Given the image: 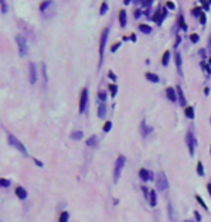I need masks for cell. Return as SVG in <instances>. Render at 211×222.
Listing matches in <instances>:
<instances>
[{
	"instance_id": "obj_13",
	"label": "cell",
	"mask_w": 211,
	"mask_h": 222,
	"mask_svg": "<svg viewBox=\"0 0 211 222\" xmlns=\"http://www.w3.org/2000/svg\"><path fill=\"white\" fill-rule=\"evenodd\" d=\"M167 95L171 101H177V98H178V95H175V89L172 87H168L167 88Z\"/></svg>"
},
{
	"instance_id": "obj_20",
	"label": "cell",
	"mask_w": 211,
	"mask_h": 222,
	"mask_svg": "<svg viewBox=\"0 0 211 222\" xmlns=\"http://www.w3.org/2000/svg\"><path fill=\"white\" fill-rule=\"evenodd\" d=\"M175 64H177V67H178V72H179V75H183V69H181V55H179L178 52L175 54Z\"/></svg>"
},
{
	"instance_id": "obj_37",
	"label": "cell",
	"mask_w": 211,
	"mask_h": 222,
	"mask_svg": "<svg viewBox=\"0 0 211 222\" xmlns=\"http://www.w3.org/2000/svg\"><path fill=\"white\" fill-rule=\"evenodd\" d=\"M167 7L168 9H175V5H174L172 2H167Z\"/></svg>"
},
{
	"instance_id": "obj_41",
	"label": "cell",
	"mask_w": 211,
	"mask_h": 222,
	"mask_svg": "<svg viewBox=\"0 0 211 222\" xmlns=\"http://www.w3.org/2000/svg\"><path fill=\"white\" fill-rule=\"evenodd\" d=\"M207 190H208V193H210V196H211V185L210 183L207 185Z\"/></svg>"
},
{
	"instance_id": "obj_11",
	"label": "cell",
	"mask_w": 211,
	"mask_h": 222,
	"mask_svg": "<svg viewBox=\"0 0 211 222\" xmlns=\"http://www.w3.org/2000/svg\"><path fill=\"white\" fill-rule=\"evenodd\" d=\"M139 178L142 179V180H151V179L154 178V175L149 173L146 169H141L139 170Z\"/></svg>"
},
{
	"instance_id": "obj_38",
	"label": "cell",
	"mask_w": 211,
	"mask_h": 222,
	"mask_svg": "<svg viewBox=\"0 0 211 222\" xmlns=\"http://www.w3.org/2000/svg\"><path fill=\"white\" fill-rule=\"evenodd\" d=\"M119 46H121V43H119V42H118V43H115L114 46H112V49H111V50H112V52H116V49H118Z\"/></svg>"
},
{
	"instance_id": "obj_4",
	"label": "cell",
	"mask_w": 211,
	"mask_h": 222,
	"mask_svg": "<svg viewBox=\"0 0 211 222\" xmlns=\"http://www.w3.org/2000/svg\"><path fill=\"white\" fill-rule=\"evenodd\" d=\"M16 43H17V48H19V55L20 56H26L27 55V42H26V38H23L22 35H17L16 36Z\"/></svg>"
},
{
	"instance_id": "obj_21",
	"label": "cell",
	"mask_w": 211,
	"mask_h": 222,
	"mask_svg": "<svg viewBox=\"0 0 211 222\" xmlns=\"http://www.w3.org/2000/svg\"><path fill=\"white\" fill-rule=\"evenodd\" d=\"M86 144L88 146H96L98 144V137H96V136H91V137L88 139Z\"/></svg>"
},
{
	"instance_id": "obj_43",
	"label": "cell",
	"mask_w": 211,
	"mask_h": 222,
	"mask_svg": "<svg viewBox=\"0 0 211 222\" xmlns=\"http://www.w3.org/2000/svg\"><path fill=\"white\" fill-rule=\"evenodd\" d=\"M210 153H211V149H210Z\"/></svg>"
},
{
	"instance_id": "obj_29",
	"label": "cell",
	"mask_w": 211,
	"mask_h": 222,
	"mask_svg": "<svg viewBox=\"0 0 211 222\" xmlns=\"http://www.w3.org/2000/svg\"><path fill=\"white\" fill-rule=\"evenodd\" d=\"M178 22H179V26H181V29H183V30H187V28H188V26H187V23L184 22V17L179 16L178 17Z\"/></svg>"
},
{
	"instance_id": "obj_14",
	"label": "cell",
	"mask_w": 211,
	"mask_h": 222,
	"mask_svg": "<svg viewBox=\"0 0 211 222\" xmlns=\"http://www.w3.org/2000/svg\"><path fill=\"white\" fill-rule=\"evenodd\" d=\"M119 25H121V28L126 26V13H125V10L119 12Z\"/></svg>"
},
{
	"instance_id": "obj_10",
	"label": "cell",
	"mask_w": 211,
	"mask_h": 222,
	"mask_svg": "<svg viewBox=\"0 0 211 222\" xmlns=\"http://www.w3.org/2000/svg\"><path fill=\"white\" fill-rule=\"evenodd\" d=\"M15 193H16V196L19 198V199H26L27 198V192H26V189L22 188V186H17L16 190H15Z\"/></svg>"
},
{
	"instance_id": "obj_35",
	"label": "cell",
	"mask_w": 211,
	"mask_h": 222,
	"mask_svg": "<svg viewBox=\"0 0 211 222\" xmlns=\"http://www.w3.org/2000/svg\"><path fill=\"white\" fill-rule=\"evenodd\" d=\"M99 100H101V101H105V100H106V94H105L103 91H101V92H99Z\"/></svg>"
},
{
	"instance_id": "obj_24",
	"label": "cell",
	"mask_w": 211,
	"mask_h": 222,
	"mask_svg": "<svg viewBox=\"0 0 211 222\" xmlns=\"http://www.w3.org/2000/svg\"><path fill=\"white\" fill-rule=\"evenodd\" d=\"M168 62H169V52L165 50V52H164V55H162V65H164V67H167Z\"/></svg>"
},
{
	"instance_id": "obj_22",
	"label": "cell",
	"mask_w": 211,
	"mask_h": 222,
	"mask_svg": "<svg viewBox=\"0 0 211 222\" xmlns=\"http://www.w3.org/2000/svg\"><path fill=\"white\" fill-rule=\"evenodd\" d=\"M83 137V133L82 131H73V133L70 134V139L72 140H79Z\"/></svg>"
},
{
	"instance_id": "obj_3",
	"label": "cell",
	"mask_w": 211,
	"mask_h": 222,
	"mask_svg": "<svg viewBox=\"0 0 211 222\" xmlns=\"http://www.w3.org/2000/svg\"><path fill=\"white\" fill-rule=\"evenodd\" d=\"M108 33L109 29H103L102 35H101V42H99V67L102 65L103 61V52H105V45H106V39H108Z\"/></svg>"
},
{
	"instance_id": "obj_12",
	"label": "cell",
	"mask_w": 211,
	"mask_h": 222,
	"mask_svg": "<svg viewBox=\"0 0 211 222\" xmlns=\"http://www.w3.org/2000/svg\"><path fill=\"white\" fill-rule=\"evenodd\" d=\"M177 92H178V100H179V104L183 107H185L187 106V101H185V95H184V92H183V89H181V87H177Z\"/></svg>"
},
{
	"instance_id": "obj_16",
	"label": "cell",
	"mask_w": 211,
	"mask_h": 222,
	"mask_svg": "<svg viewBox=\"0 0 211 222\" xmlns=\"http://www.w3.org/2000/svg\"><path fill=\"white\" fill-rule=\"evenodd\" d=\"M145 78L148 79V81H151V82H158V81H159L158 75H155V74H152V72H146Z\"/></svg>"
},
{
	"instance_id": "obj_7",
	"label": "cell",
	"mask_w": 211,
	"mask_h": 222,
	"mask_svg": "<svg viewBox=\"0 0 211 222\" xmlns=\"http://www.w3.org/2000/svg\"><path fill=\"white\" fill-rule=\"evenodd\" d=\"M88 104V89L83 88L81 92V100H79V113H83Z\"/></svg>"
},
{
	"instance_id": "obj_2",
	"label": "cell",
	"mask_w": 211,
	"mask_h": 222,
	"mask_svg": "<svg viewBox=\"0 0 211 222\" xmlns=\"http://www.w3.org/2000/svg\"><path fill=\"white\" fill-rule=\"evenodd\" d=\"M7 141H9V144L10 146H13L15 149L17 150V151H20L23 156H27V150H26V147L23 146V143L20 141V140H17L13 134H9L7 136Z\"/></svg>"
},
{
	"instance_id": "obj_28",
	"label": "cell",
	"mask_w": 211,
	"mask_h": 222,
	"mask_svg": "<svg viewBox=\"0 0 211 222\" xmlns=\"http://www.w3.org/2000/svg\"><path fill=\"white\" fill-rule=\"evenodd\" d=\"M9 185H10V180L0 178V188H9Z\"/></svg>"
},
{
	"instance_id": "obj_30",
	"label": "cell",
	"mask_w": 211,
	"mask_h": 222,
	"mask_svg": "<svg viewBox=\"0 0 211 222\" xmlns=\"http://www.w3.org/2000/svg\"><path fill=\"white\" fill-rule=\"evenodd\" d=\"M109 89H111V95L115 97V95H116V89H118L116 84H111V85H109Z\"/></svg>"
},
{
	"instance_id": "obj_9",
	"label": "cell",
	"mask_w": 211,
	"mask_h": 222,
	"mask_svg": "<svg viewBox=\"0 0 211 222\" xmlns=\"http://www.w3.org/2000/svg\"><path fill=\"white\" fill-rule=\"evenodd\" d=\"M165 16H167V10H165V7H159L158 12L155 13V16H152V19H154L157 23H161V20H162Z\"/></svg>"
},
{
	"instance_id": "obj_18",
	"label": "cell",
	"mask_w": 211,
	"mask_h": 222,
	"mask_svg": "<svg viewBox=\"0 0 211 222\" xmlns=\"http://www.w3.org/2000/svg\"><path fill=\"white\" fill-rule=\"evenodd\" d=\"M138 28H139V30L142 32V33H146V35H148V33H151V30H152L151 26H148V25H145V23H141V25L138 26Z\"/></svg>"
},
{
	"instance_id": "obj_5",
	"label": "cell",
	"mask_w": 211,
	"mask_h": 222,
	"mask_svg": "<svg viewBox=\"0 0 211 222\" xmlns=\"http://www.w3.org/2000/svg\"><path fill=\"white\" fill-rule=\"evenodd\" d=\"M185 141H187V146H188V149H189V154L194 156V150H195V144H197V140H195L194 134H193V131H191V130H188V131H187Z\"/></svg>"
},
{
	"instance_id": "obj_23",
	"label": "cell",
	"mask_w": 211,
	"mask_h": 222,
	"mask_svg": "<svg viewBox=\"0 0 211 222\" xmlns=\"http://www.w3.org/2000/svg\"><path fill=\"white\" fill-rule=\"evenodd\" d=\"M52 3H53V2H50V0H48V2H42V3H40V6H39V9L43 12V10H46V9H48L49 6H52Z\"/></svg>"
},
{
	"instance_id": "obj_33",
	"label": "cell",
	"mask_w": 211,
	"mask_h": 222,
	"mask_svg": "<svg viewBox=\"0 0 211 222\" xmlns=\"http://www.w3.org/2000/svg\"><path fill=\"white\" fill-rule=\"evenodd\" d=\"M0 6H2V13H6L7 12V3L5 0H0Z\"/></svg>"
},
{
	"instance_id": "obj_19",
	"label": "cell",
	"mask_w": 211,
	"mask_h": 222,
	"mask_svg": "<svg viewBox=\"0 0 211 222\" xmlns=\"http://www.w3.org/2000/svg\"><path fill=\"white\" fill-rule=\"evenodd\" d=\"M185 116H187V118L193 120V118H194V108H193V107H189V106L185 107Z\"/></svg>"
},
{
	"instance_id": "obj_32",
	"label": "cell",
	"mask_w": 211,
	"mask_h": 222,
	"mask_svg": "<svg viewBox=\"0 0 211 222\" xmlns=\"http://www.w3.org/2000/svg\"><path fill=\"white\" fill-rule=\"evenodd\" d=\"M195 199H197V202H198V203H200V205L203 206L204 209H207V205L204 203V200H203V198H201V196H198V195H197V196H195Z\"/></svg>"
},
{
	"instance_id": "obj_36",
	"label": "cell",
	"mask_w": 211,
	"mask_h": 222,
	"mask_svg": "<svg viewBox=\"0 0 211 222\" xmlns=\"http://www.w3.org/2000/svg\"><path fill=\"white\" fill-rule=\"evenodd\" d=\"M200 22H201V25H206V15L204 13L200 16Z\"/></svg>"
},
{
	"instance_id": "obj_15",
	"label": "cell",
	"mask_w": 211,
	"mask_h": 222,
	"mask_svg": "<svg viewBox=\"0 0 211 222\" xmlns=\"http://www.w3.org/2000/svg\"><path fill=\"white\" fill-rule=\"evenodd\" d=\"M149 205H151V206L157 205V192H155L154 189L149 192Z\"/></svg>"
},
{
	"instance_id": "obj_31",
	"label": "cell",
	"mask_w": 211,
	"mask_h": 222,
	"mask_svg": "<svg viewBox=\"0 0 211 222\" xmlns=\"http://www.w3.org/2000/svg\"><path fill=\"white\" fill-rule=\"evenodd\" d=\"M111 128H112V123L111 121H106L105 124H103V131H105V133L111 131Z\"/></svg>"
},
{
	"instance_id": "obj_8",
	"label": "cell",
	"mask_w": 211,
	"mask_h": 222,
	"mask_svg": "<svg viewBox=\"0 0 211 222\" xmlns=\"http://www.w3.org/2000/svg\"><path fill=\"white\" fill-rule=\"evenodd\" d=\"M29 81H30V84H36V81H38L35 64H30V65H29Z\"/></svg>"
},
{
	"instance_id": "obj_34",
	"label": "cell",
	"mask_w": 211,
	"mask_h": 222,
	"mask_svg": "<svg viewBox=\"0 0 211 222\" xmlns=\"http://www.w3.org/2000/svg\"><path fill=\"white\" fill-rule=\"evenodd\" d=\"M189 39H191V42H194V43H195V42H198V39H200V38H198V35H197V33H193L191 36H189Z\"/></svg>"
},
{
	"instance_id": "obj_25",
	"label": "cell",
	"mask_w": 211,
	"mask_h": 222,
	"mask_svg": "<svg viewBox=\"0 0 211 222\" xmlns=\"http://www.w3.org/2000/svg\"><path fill=\"white\" fill-rule=\"evenodd\" d=\"M68 219H69V213H68V211H63L60 213L59 222H68Z\"/></svg>"
},
{
	"instance_id": "obj_39",
	"label": "cell",
	"mask_w": 211,
	"mask_h": 222,
	"mask_svg": "<svg viewBox=\"0 0 211 222\" xmlns=\"http://www.w3.org/2000/svg\"><path fill=\"white\" fill-rule=\"evenodd\" d=\"M194 217H195V219H197V221H198V222L201 221V215H200V213H198V212H194Z\"/></svg>"
},
{
	"instance_id": "obj_27",
	"label": "cell",
	"mask_w": 211,
	"mask_h": 222,
	"mask_svg": "<svg viewBox=\"0 0 211 222\" xmlns=\"http://www.w3.org/2000/svg\"><path fill=\"white\" fill-rule=\"evenodd\" d=\"M108 12V3L106 2H102V5H101V10H99V13L101 15H105Z\"/></svg>"
},
{
	"instance_id": "obj_40",
	"label": "cell",
	"mask_w": 211,
	"mask_h": 222,
	"mask_svg": "<svg viewBox=\"0 0 211 222\" xmlns=\"http://www.w3.org/2000/svg\"><path fill=\"white\" fill-rule=\"evenodd\" d=\"M35 161H36V165H38L39 167H43V163H42V161H39L38 159H35Z\"/></svg>"
},
{
	"instance_id": "obj_17",
	"label": "cell",
	"mask_w": 211,
	"mask_h": 222,
	"mask_svg": "<svg viewBox=\"0 0 211 222\" xmlns=\"http://www.w3.org/2000/svg\"><path fill=\"white\" fill-rule=\"evenodd\" d=\"M98 116H99V118H103V117L106 116V106L105 104L99 106V108H98Z\"/></svg>"
},
{
	"instance_id": "obj_26",
	"label": "cell",
	"mask_w": 211,
	"mask_h": 222,
	"mask_svg": "<svg viewBox=\"0 0 211 222\" xmlns=\"http://www.w3.org/2000/svg\"><path fill=\"white\" fill-rule=\"evenodd\" d=\"M197 173H198L200 176H204V166H203V163H201V161L197 163Z\"/></svg>"
},
{
	"instance_id": "obj_1",
	"label": "cell",
	"mask_w": 211,
	"mask_h": 222,
	"mask_svg": "<svg viewBox=\"0 0 211 222\" xmlns=\"http://www.w3.org/2000/svg\"><path fill=\"white\" fill-rule=\"evenodd\" d=\"M125 161H126V159H125V156H118V159H116V161H115V169H114V180L115 183L119 180V178H121V172H122V169H124L125 166Z\"/></svg>"
},
{
	"instance_id": "obj_6",
	"label": "cell",
	"mask_w": 211,
	"mask_h": 222,
	"mask_svg": "<svg viewBox=\"0 0 211 222\" xmlns=\"http://www.w3.org/2000/svg\"><path fill=\"white\" fill-rule=\"evenodd\" d=\"M157 188L159 190H167L168 189V180H167V176L164 172H159L157 176Z\"/></svg>"
},
{
	"instance_id": "obj_42",
	"label": "cell",
	"mask_w": 211,
	"mask_h": 222,
	"mask_svg": "<svg viewBox=\"0 0 211 222\" xmlns=\"http://www.w3.org/2000/svg\"><path fill=\"white\" fill-rule=\"evenodd\" d=\"M131 40H132V42H135V40H136V36H135L134 33L131 35Z\"/></svg>"
}]
</instances>
